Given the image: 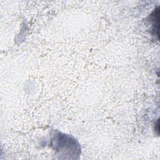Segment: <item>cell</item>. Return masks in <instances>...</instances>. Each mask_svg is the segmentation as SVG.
Masks as SVG:
<instances>
[{
	"label": "cell",
	"instance_id": "obj_1",
	"mask_svg": "<svg viewBox=\"0 0 160 160\" xmlns=\"http://www.w3.org/2000/svg\"><path fill=\"white\" fill-rule=\"evenodd\" d=\"M149 20L151 23V31L153 36L157 37L159 39V10L158 7L155 9L149 16Z\"/></svg>",
	"mask_w": 160,
	"mask_h": 160
}]
</instances>
